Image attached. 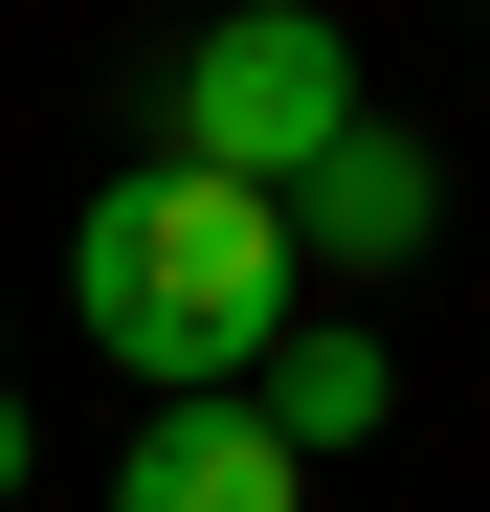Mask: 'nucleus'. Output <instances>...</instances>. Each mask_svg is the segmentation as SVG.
<instances>
[{
    "label": "nucleus",
    "mask_w": 490,
    "mask_h": 512,
    "mask_svg": "<svg viewBox=\"0 0 490 512\" xmlns=\"http://www.w3.org/2000/svg\"><path fill=\"white\" fill-rule=\"evenodd\" d=\"M67 312H90V357L156 379V401H245L290 334V201L201 179V156H134V179L67 223Z\"/></svg>",
    "instance_id": "obj_1"
},
{
    "label": "nucleus",
    "mask_w": 490,
    "mask_h": 512,
    "mask_svg": "<svg viewBox=\"0 0 490 512\" xmlns=\"http://www.w3.org/2000/svg\"><path fill=\"white\" fill-rule=\"evenodd\" d=\"M335 134H357V45L312 23V0H245V23H201V45H179V156H201V179L290 201Z\"/></svg>",
    "instance_id": "obj_2"
},
{
    "label": "nucleus",
    "mask_w": 490,
    "mask_h": 512,
    "mask_svg": "<svg viewBox=\"0 0 490 512\" xmlns=\"http://www.w3.org/2000/svg\"><path fill=\"white\" fill-rule=\"evenodd\" d=\"M424 245H446V179H424V134H335V156H312V179H290V268H424Z\"/></svg>",
    "instance_id": "obj_3"
},
{
    "label": "nucleus",
    "mask_w": 490,
    "mask_h": 512,
    "mask_svg": "<svg viewBox=\"0 0 490 512\" xmlns=\"http://www.w3.org/2000/svg\"><path fill=\"white\" fill-rule=\"evenodd\" d=\"M112 512H312V468L268 446V401H156L112 446Z\"/></svg>",
    "instance_id": "obj_4"
},
{
    "label": "nucleus",
    "mask_w": 490,
    "mask_h": 512,
    "mask_svg": "<svg viewBox=\"0 0 490 512\" xmlns=\"http://www.w3.org/2000/svg\"><path fill=\"white\" fill-rule=\"evenodd\" d=\"M245 401H268V446L312 468V446H379V401H401V379H379V334H335V312H290Z\"/></svg>",
    "instance_id": "obj_5"
},
{
    "label": "nucleus",
    "mask_w": 490,
    "mask_h": 512,
    "mask_svg": "<svg viewBox=\"0 0 490 512\" xmlns=\"http://www.w3.org/2000/svg\"><path fill=\"white\" fill-rule=\"evenodd\" d=\"M0 490H23V401H0Z\"/></svg>",
    "instance_id": "obj_6"
}]
</instances>
